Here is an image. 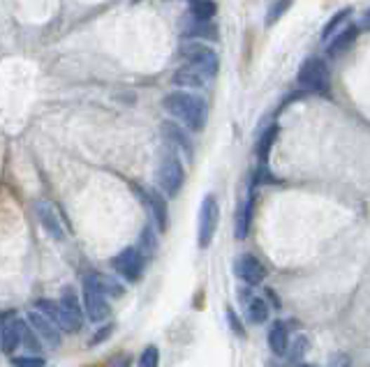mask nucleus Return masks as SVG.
I'll return each instance as SVG.
<instances>
[{
    "instance_id": "nucleus-15",
    "label": "nucleus",
    "mask_w": 370,
    "mask_h": 367,
    "mask_svg": "<svg viewBox=\"0 0 370 367\" xmlns=\"http://www.w3.org/2000/svg\"><path fill=\"white\" fill-rule=\"evenodd\" d=\"M359 33H361V30H359L357 23H352V26L341 30V33H333L336 37L331 39V42H329L326 53L331 55V58H338V55H343L345 51H350L352 46H354V42H357Z\"/></svg>"
},
{
    "instance_id": "nucleus-5",
    "label": "nucleus",
    "mask_w": 370,
    "mask_h": 367,
    "mask_svg": "<svg viewBox=\"0 0 370 367\" xmlns=\"http://www.w3.org/2000/svg\"><path fill=\"white\" fill-rule=\"evenodd\" d=\"M218 222H220L218 199H216V194H206L201 201V208H199V225H197V243H199L201 250H206V247L213 243Z\"/></svg>"
},
{
    "instance_id": "nucleus-27",
    "label": "nucleus",
    "mask_w": 370,
    "mask_h": 367,
    "mask_svg": "<svg viewBox=\"0 0 370 367\" xmlns=\"http://www.w3.org/2000/svg\"><path fill=\"white\" fill-rule=\"evenodd\" d=\"M292 3H294V0H275V3L269 7V12H266V26H273V23H278L289 12Z\"/></svg>"
},
{
    "instance_id": "nucleus-19",
    "label": "nucleus",
    "mask_w": 370,
    "mask_h": 367,
    "mask_svg": "<svg viewBox=\"0 0 370 367\" xmlns=\"http://www.w3.org/2000/svg\"><path fill=\"white\" fill-rule=\"evenodd\" d=\"M21 345L19 338V319H12V321H5L0 326V349H3L5 356H12L17 347Z\"/></svg>"
},
{
    "instance_id": "nucleus-10",
    "label": "nucleus",
    "mask_w": 370,
    "mask_h": 367,
    "mask_svg": "<svg viewBox=\"0 0 370 367\" xmlns=\"http://www.w3.org/2000/svg\"><path fill=\"white\" fill-rule=\"evenodd\" d=\"M26 321H28V326L35 331V335L42 342H46L49 347H60V333H58L60 328H58V326H53L44 314H39L37 309H30L28 316H26Z\"/></svg>"
},
{
    "instance_id": "nucleus-30",
    "label": "nucleus",
    "mask_w": 370,
    "mask_h": 367,
    "mask_svg": "<svg viewBox=\"0 0 370 367\" xmlns=\"http://www.w3.org/2000/svg\"><path fill=\"white\" fill-rule=\"evenodd\" d=\"M46 361L42 356H21V358H12V367H44Z\"/></svg>"
},
{
    "instance_id": "nucleus-32",
    "label": "nucleus",
    "mask_w": 370,
    "mask_h": 367,
    "mask_svg": "<svg viewBox=\"0 0 370 367\" xmlns=\"http://www.w3.org/2000/svg\"><path fill=\"white\" fill-rule=\"evenodd\" d=\"M227 321H230L232 331L239 335V338H243V335H246V331H243V323L239 321V316H236V312H234L232 307H227Z\"/></svg>"
},
{
    "instance_id": "nucleus-16",
    "label": "nucleus",
    "mask_w": 370,
    "mask_h": 367,
    "mask_svg": "<svg viewBox=\"0 0 370 367\" xmlns=\"http://www.w3.org/2000/svg\"><path fill=\"white\" fill-rule=\"evenodd\" d=\"M144 199L148 203V211H151L153 220H155L157 231H167L169 218H167V201H164V196L157 192V189H151V192L144 194Z\"/></svg>"
},
{
    "instance_id": "nucleus-24",
    "label": "nucleus",
    "mask_w": 370,
    "mask_h": 367,
    "mask_svg": "<svg viewBox=\"0 0 370 367\" xmlns=\"http://www.w3.org/2000/svg\"><path fill=\"white\" fill-rule=\"evenodd\" d=\"M137 250L144 254L146 259L153 257V254H155V250H157V236H155V231H153L151 227H144V231H141Z\"/></svg>"
},
{
    "instance_id": "nucleus-22",
    "label": "nucleus",
    "mask_w": 370,
    "mask_h": 367,
    "mask_svg": "<svg viewBox=\"0 0 370 367\" xmlns=\"http://www.w3.org/2000/svg\"><path fill=\"white\" fill-rule=\"evenodd\" d=\"M185 37H197V39H209V42H216V39H218V28L211 21L194 19L190 26L185 28Z\"/></svg>"
},
{
    "instance_id": "nucleus-33",
    "label": "nucleus",
    "mask_w": 370,
    "mask_h": 367,
    "mask_svg": "<svg viewBox=\"0 0 370 367\" xmlns=\"http://www.w3.org/2000/svg\"><path fill=\"white\" fill-rule=\"evenodd\" d=\"M296 367H315V365H308V363H298Z\"/></svg>"
},
{
    "instance_id": "nucleus-25",
    "label": "nucleus",
    "mask_w": 370,
    "mask_h": 367,
    "mask_svg": "<svg viewBox=\"0 0 370 367\" xmlns=\"http://www.w3.org/2000/svg\"><path fill=\"white\" fill-rule=\"evenodd\" d=\"M19 338H21V345L26 347L28 351H39V347H42L39 345L42 340L37 338L35 331L28 326V321H21V319H19Z\"/></svg>"
},
{
    "instance_id": "nucleus-2",
    "label": "nucleus",
    "mask_w": 370,
    "mask_h": 367,
    "mask_svg": "<svg viewBox=\"0 0 370 367\" xmlns=\"http://www.w3.org/2000/svg\"><path fill=\"white\" fill-rule=\"evenodd\" d=\"M296 86L305 93H329L331 74L322 58H308L296 72Z\"/></svg>"
},
{
    "instance_id": "nucleus-8",
    "label": "nucleus",
    "mask_w": 370,
    "mask_h": 367,
    "mask_svg": "<svg viewBox=\"0 0 370 367\" xmlns=\"http://www.w3.org/2000/svg\"><path fill=\"white\" fill-rule=\"evenodd\" d=\"M234 275L239 277L241 282H246L248 286H257L264 282L266 268L257 257H253V254H241V257H236L234 261Z\"/></svg>"
},
{
    "instance_id": "nucleus-14",
    "label": "nucleus",
    "mask_w": 370,
    "mask_h": 367,
    "mask_svg": "<svg viewBox=\"0 0 370 367\" xmlns=\"http://www.w3.org/2000/svg\"><path fill=\"white\" fill-rule=\"evenodd\" d=\"M162 134L167 137V141L171 143V146H176L180 153L187 155V159H192L194 146H192L190 137H187V130H185V127H180V125H176V123H164V125H162Z\"/></svg>"
},
{
    "instance_id": "nucleus-28",
    "label": "nucleus",
    "mask_w": 370,
    "mask_h": 367,
    "mask_svg": "<svg viewBox=\"0 0 370 367\" xmlns=\"http://www.w3.org/2000/svg\"><path fill=\"white\" fill-rule=\"evenodd\" d=\"M275 134H278V127H271V130H266L262 134V139L257 143V157H259V164H266V159H269V150L273 146V139Z\"/></svg>"
},
{
    "instance_id": "nucleus-17",
    "label": "nucleus",
    "mask_w": 370,
    "mask_h": 367,
    "mask_svg": "<svg viewBox=\"0 0 370 367\" xmlns=\"http://www.w3.org/2000/svg\"><path fill=\"white\" fill-rule=\"evenodd\" d=\"M35 309L39 314H44L53 326H58L60 331H65V333H72L70 331V323H67V319L65 314H62V309L56 300H51V298H39L35 300Z\"/></svg>"
},
{
    "instance_id": "nucleus-1",
    "label": "nucleus",
    "mask_w": 370,
    "mask_h": 367,
    "mask_svg": "<svg viewBox=\"0 0 370 367\" xmlns=\"http://www.w3.org/2000/svg\"><path fill=\"white\" fill-rule=\"evenodd\" d=\"M164 109H167L174 118H178L185 130L201 132L204 127H206V121H209L206 102H204V98H199V95H194L190 91L169 93L167 98H164Z\"/></svg>"
},
{
    "instance_id": "nucleus-29",
    "label": "nucleus",
    "mask_w": 370,
    "mask_h": 367,
    "mask_svg": "<svg viewBox=\"0 0 370 367\" xmlns=\"http://www.w3.org/2000/svg\"><path fill=\"white\" fill-rule=\"evenodd\" d=\"M139 367H160V351L157 347H146L139 358Z\"/></svg>"
},
{
    "instance_id": "nucleus-31",
    "label": "nucleus",
    "mask_w": 370,
    "mask_h": 367,
    "mask_svg": "<svg viewBox=\"0 0 370 367\" xmlns=\"http://www.w3.org/2000/svg\"><path fill=\"white\" fill-rule=\"evenodd\" d=\"M112 333H114V326H112V323H109V326H102V328L91 338L88 345H91V347L102 345V342H105V340H109V335H112Z\"/></svg>"
},
{
    "instance_id": "nucleus-11",
    "label": "nucleus",
    "mask_w": 370,
    "mask_h": 367,
    "mask_svg": "<svg viewBox=\"0 0 370 367\" xmlns=\"http://www.w3.org/2000/svg\"><path fill=\"white\" fill-rule=\"evenodd\" d=\"M35 215L39 220V225H42V229L49 234L53 241H65V231H62V225L58 220V213L51 208L46 201H37L35 203Z\"/></svg>"
},
{
    "instance_id": "nucleus-23",
    "label": "nucleus",
    "mask_w": 370,
    "mask_h": 367,
    "mask_svg": "<svg viewBox=\"0 0 370 367\" xmlns=\"http://www.w3.org/2000/svg\"><path fill=\"white\" fill-rule=\"evenodd\" d=\"M190 12H192V19L211 21L216 17L218 5H216V0H190Z\"/></svg>"
},
{
    "instance_id": "nucleus-3",
    "label": "nucleus",
    "mask_w": 370,
    "mask_h": 367,
    "mask_svg": "<svg viewBox=\"0 0 370 367\" xmlns=\"http://www.w3.org/2000/svg\"><path fill=\"white\" fill-rule=\"evenodd\" d=\"M185 182V169L180 164V159L174 153H167L162 157L160 166H157V187L164 196L174 199L183 189Z\"/></svg>"
},
{
    "instance_id": "nucleus-13",
    "label": "nucleus",
    "mask_w": 370,
    "mask_h": 367,
    "mask_svg": "<svg viewBox=\"0 0 370 367\" xmlns=\"http://www.w3.org/2000/svg\"><path fill=\"white\" fill-rule=\"evenodd\" d=\"M171 81H174V86H178V88H194V91H199V88H206L209 86V81L211 79L204 74L201 69H197V67H192V65H180L176 72H174V76H171Z\"/></svg>"
},
{
    "instance_id": "nucleus-12",
    "label": "nucleus",
    "mask_w": 370,
    "mask_h": 367,
    "mask_svg": "<svg viewBox=\"0 0 370 367\" xmlns=\"http://www.w3.org/2000/svg\"><path fill=\"white\" fill-rule=\"evenodd\" d=\"M239 300L243 302V307H246V314L253 323H264L266 319H269V305H266V300L262 296H255L250 289H241L239 291Z\"/></svg>"
},
{
    "instance_id": "nucleus-34",
    "label": "nucleus",
    "mask_w": 370,
    "mask_h": 367,
    "mask_svg": "<svg viewBox=\"0 0 370 367\" xmlns=\"http://www.w3.org/2000/svg\"><path fill=\"white\" fill-rule=\"evenodd\" d=\"M3 319H5V316H0V326H3V323H5V321H3Z\"/></svg>"
},
{
    "instance_id": "nucleus-26",
    "label": "nucleus",
    "mask_w": 370,
    "mask_h": 367,
    "mask_svg": "<svg viewBox=\"0 0 370 367\" xmlns=\"http://www.w3.org/2000/svg\"><path fill=\"white\" fill-rule=\"evenodd\" d=\"M350 14H352V10H350V7H345V10H341L338 14H333V17L326 21L324 30H322V39H331V37H333V33H336V30L341 28L343 23L350 19Z\"/></svg>"
},
{
    "instance_id": "nucleus-21",
    "label": "nucleus",
    "mask_w": 370,
    "mask_h": 367,
    "mask_svg": "<svg viewBox=\"0 0 370 367\" xmlns=\"http://www.w3.org/2000/svg\"><path fill=\"white\" fill-rule=\"evenodd\" d=\"M253 203H255V187H250V194L243 203V208L236 218V238L243 241L248 236V229H250V220H253Z\"/></svg>"
},
{
    "instance_id": "nucleus-4",
    "label": "nucleus",
    "mask_w": 370,
    "mask_h": 367,
    "mask_svg": "<svg viewBox=\"0 0 370 367\" xmlns=\"http://www.w3.org/2000/svg\"><path fill=\"white\" fill-rule=\"evenodd\" d=\"M178 55L187 62V65L201 69L209 79H213V76L218 74V69H220V58H218V53L211 49L209 44L187 42V44L180 46Z\"/></svg>"
},
{
    "instance_id": "nucleus-20",
    "label": "nucleus",
    "mask_w": 370,
    "mask_h": 367,
    "mask_svg": "<svg viewBox=\"0 0 370 367\" xmlns=\"http://www.w3.org/2000/svg\"><path fill=\"white\" fill-rule=\"evenodd\" d=\"M269 349L275 356H285L289 349V331L287 323L282 321H273L269 328Z\"/></svg>"
},
{
    "instance_id": "nucleus-9",
    "label": "nucleus",
    "mask_w": 370,
    "mask_h": 367,
    "mask_svg": "<svg viewBox=\"0 0 370 367\" xmlns=\"http://www.w3.org/2000/svg\"><path fill=\"white\" fill-rule=\"evenodd\" d=\"M58 305H60L62 314H65V319H67L70 331H72V333L81 331V326H84V307H81V302H79L74 286H62Z\"/></svg>"
},
{
    "instance_id": "nucleus-7",
    "label": "nucleus",
    "mask_w": 370,
    "mask_h": 367,
    "mask_svg": "<svg viewBox=\"0 0 370 367\" xmlns=\"http://www.w3.org/2000/svg\"><path fill=\"white\" fill-rule=\"evenodd\" d=\"M81 296H84V316H88L91 321H105V319L109 316V302H107V296L102 291H98L95 286H93L91 282L84 280V289H81Z\"/></svg>"
},
{
    "instance_id": "nucleus-18",
    "label": "nucleus",
    "mask_w": 370,
    "mask_h": 367,
    "mask_svg": "<svg viewBox=\"0 0 370 367\" xmlns=\"http://www.w3.org/2000/svg\"><path fill=\"white\" fill-rule=\"evenodd\" d=\"M86 282H91L93 286H95L98 291H102L105 296H114V298H121L125 293V286L116 280V277L112 275H102V273H88L84 277Z\"/></svg>"
},
{
    "instance_id": "nucleus-6",
    "label": "nucleus",
    "mask_w": 370,
    "mask_h": 367,
    "mask_svg": "<svg viewBox=\"0 0 370 367\" xmlns=\"http://www.w3.org/2000/svg\"><path fill=\"white\" fill-rule=\"evenodd\" d=\"M112 268L123 277V280L139 282L146 270V257L137 250V247H125V250H121L112 259Z\"/></svg>"
}]
</instances>
